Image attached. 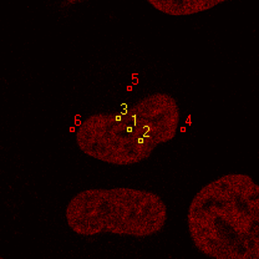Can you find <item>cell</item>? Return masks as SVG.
Wrapping results in <instances>:
<instances>
[{"label":"cell","instance_id":"obj_1","mask_svg":"<svg viewBox=\"0 0 259 259\" xmlns=\"http://www.w3.org/2000/svg\"><path fill=\"white\" fill-rule=\"evenodd\" d=\"M187 226L196 249L207 257L258 259V185L242 174L212 181L193 197Z\"/></svg>","mask_w":259,"mask_h":259},{"label":"cell","instance_id":"obj_2","mask_svg":"<svg viewBox=\"0 0 259 259\" xmlns=\"http://www.w3.org/2000/svg\"><path fill=\"white\" fill-rule=\"evenodd\" d=\"M181 112L169 94L142 97L121 112H97L86 117L75 132L81 152L113 166L147 160L157 146L176 137Z\"/></svg>","mask_w":259,"mask_h":259},{"label":"cell","instance_id":"obj_3","mask_svg":"<svg viewBox=\"0 0 259 259\" xmlns=\"http://www.w3.org/2000/svg\"><path fill=\"white\" fill-rule=\"evenodd\" d=\"M67 226L82 237L97 234L147 238L160 233L167 222V207L158 194L127 187L93 188L70 199Z\"/></svg>","mask_w":259,"mask_h":259},{"label":"cell","instance_id":"obj_4","mask_svg":"<svg viewBox=\"0 0 259 259\" xmlns=\"http://www.w3.org/2000/svg\"><path fill=\"white\" fill-rule=\"evenodd\" d=\"M220 3H223V0H148V4L152 5L156 10L174 16L197 14L215 7Z\"/></svg>","mask_w":259,"mask_h":259}]
</instances>
